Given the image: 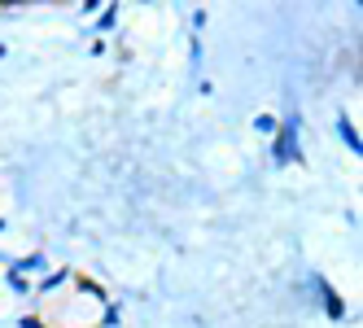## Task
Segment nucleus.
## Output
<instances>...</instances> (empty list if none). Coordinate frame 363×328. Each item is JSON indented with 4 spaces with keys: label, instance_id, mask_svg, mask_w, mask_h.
<instances>
[{
    "label": "nucleus",
    "instance_id": "39448f33",
    "mask_svg": "<svg viewBox=\"0 0 363 328\" xmlns=\"http://www.w3.org/2000/svg\"><path fill=\"white\" fill-rule=\"evenodd\" d=\"M254 128H258V132H276V118H272V114H258Z\"/></svg>",
    "mask_w": 363,
    "mask_h": 328
},
{
    "label": "nucleus",
    "instance_id": "423d86ee",
    "mask_svg": "<svg viewBox=\"0 0 363 328\" xmlns=\"http://www.w3.org/2000/svg\"><path fill=\"white\" fill-rule=\"evenodd\" d=\"M22 328H44V324L40 319H22Z\"/></svg>",
    "mask_w": 363,
    "mask_h": 328
},
{
    "label": "nucleus",
    "instance_id": "7ed1b4c3",
    "mask_svg": "<svg viewBox=\"0 0 363 328\" xmlns=\"http://www.w3.org/2000/svg\"><path fill=\"white\" fill-rule=\"evenodd\" d=\"M337 132H342V140H346V145L354 149V154H359V132L350 128V118H342V123H337Z\"/></svg>",
    "mask_w": 363,
    "mask_h": 328
},
{
    "label": "nucleus",
    "instance_id": "f257e3e1",
    "mask_svg": "<svg viewBox=\"0 0 363 328\" xmlns=\"http://www.w3.org/2000/svg\"><path fill=\"white\" fill-rule=\"evenodd\" d=\"M294 158H298V123L289 118L284 132L276 136V162H294Z\"/></svg>",
    "mask_w": 363,
    "mask_h": 328
},
{
    "label": "nucleus",
    "instance_id": "20e7f679",
    "mask_svg": "<svg viewBox=\"0 0 363 328\" xmlns=\"http://www.w3.org/2000/svg\"><path fill=\"white\" fill-rule=\"evenodd\" d=\"M18 271H44V254H31V259H22Z\"/></svg>",
    "mask_w": 363,
    "mask_h": 328
},
{
    "label": "nucleus",
    "instance_id": "f03ea898",
    "mask_svg": "<svg viewBox=\"0 0 363 328\" xmlns=\"http://www.w3.org/2000/svg\"><path fill=\"white\" fill-rule=\"evenodd\" d=\"M315 285H320V293H324V302H328V315H333V319H342V315H346V307H342V302H337V293H333V289H328L324 281H315Z\"/></svg>",
    "mask_w": 363,
    "mask_h": 328
}]
</instances>
